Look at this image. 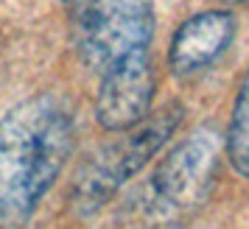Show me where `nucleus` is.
Wrapping results in <instances>:
<instances>
[{
  "label": "nucleus",
  "instance_id": "nucleus-6",
  "mask_svg": "<svg viewBox=\"0 0 249 229\" xmlns=\"http://www.w3.org/2000/svg\"><path fill=\"white\" fill-rule=\"evenodd\" d=\"M235 36V17L224 9L193 14L177 28L171 39V70L177 76H191L210 67L224 53Z\"/></svg>",
  "mask_w": 249,
  "mask_h": 229
},
{
  "label": "nucleus",
  "instance_id": "nucleus-5",
  "mask_svg": "<svg viewBox=\"0 0 249 229\" xmlns=\"http://www.w3.org/2000/svg\"><path fill=\"white\" fill-rule=\"evenodd\" d=\"M154 70L148 50L115 62L101 73L95 95V117L107 131H129L143 123L154 101Z\"/></svg>",
  "mask_w": 249,
  "mask_h": 229
},
{
  "label": "nucleus",
  "instance_id": "nucleus-7",
  "mask_svg": "<svg viewBox=\"0 0 249 229\" xmlns=\"http://www.w3.org/2000/svg\"><path fill=\"white\" fill-rule=\"evenodd\" d=\"M224 154L230 165L249 179V73L241 81V90L235 95L232 112H230V126L224 134Z\"/></svg>",
  "mask_w": 249,
  "mask_h": 229
},
{
  "label": "nucleus",
  "instance_id": "nucleus-1",
  "mask_svg": "<svg viewBox=\"0 0 249 229\" xmlns=\"http://www.w3.org/2000/svg\"><path fill=\"white\" fill-rule=\"evenodd\" d=\"M73 148V114L62 98L42 92L0 117V227L34 213L59 179Z\"/></svg>",
  "mask_w": 249,
  "mask_h": 229
},
{
  "label": "nucleus",
  "instance_id": "nucleus-3",
  "mask_svg": "<svg viewBox=\"0 0 249 229\" xmlns=\"http://www.w3.org/2000/svg\"><path fill=\"white\" fill-rule=\"evenodd\" d=\"M179 117L182 106L168 103L160 112H148V117L143 123H137L135 129L118 131L121 137L104 146L98 154H92L90 162L81 168L76 187H73V207L81 215L101 210L118 193V187L129 182L162 148V143L179 126Z\"/></svg>",
  "mask_w": 249,
  "mask_h": 229
},
{
  "label": "nucleus",
  "instance_id": "nucleus-4",
  "mask_svg": "<svg viewBox=\"0 0 249 229\" xmlns=\"http://www.w3.org/2000/svg\"><path fill=\"white\" fill-rule=\"evenodd\" d=\"M81 62L101 76L115 62L148 50L154 34L151 0H70Z\"/></svg>",
  "mask_w": 249,
  "mask_h": 229
},
{
  "label": "nucleus",
  "instance_id": "nucleus-2",
  "mask_svg": "<svg viewBox=\"0 0 249 229\" xmlns=\"http://www.w3.org/2000/svg\"><path fill=\"white\" fill-rule=\"evenodd\" d=\"M221 162V137L213 126H199L171 151L151 173L143 201L140 229H177L204 204Z\"/></svg>",
  "mask_w": 249,
  "mask_h": 229
}]
</instances>
